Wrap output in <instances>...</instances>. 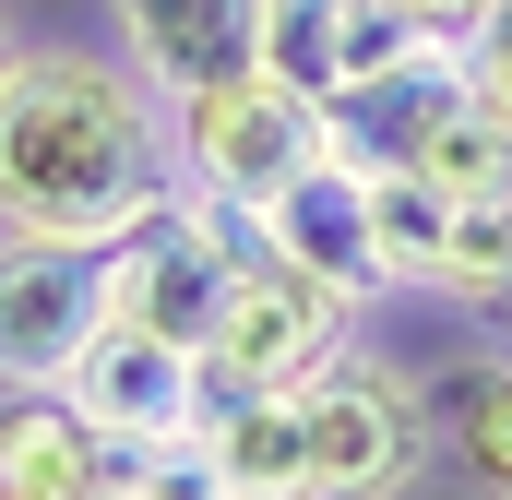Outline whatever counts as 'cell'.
Returning a JSON list of instances; mask_svg holds the SVG:
<instances>
[{"label": "cell", "mask_w": 512, "mask_h": 500, "mask_svg": "<svg viewBox=\"0 0 512 500\" xmlns=\"http://www.w3.org/2000/svg\"><path fill=\"white\" fill-rule=\"evenodd\" d=\"M179 203L167 96L108 48H12L0 72V227L60 250H120Z\"/></svg>", "instance_id": "6da1fadb"}, {"label": "cell", "mask_w": 512, "mask_h": 500, "mask_svg": "<svg viewBox=\"0 0 512 500\" xmlns=\"http://www.w3.org/2000/svg\"><path fill=\"white\" fill-rule=\"evenodd\" d=\"M167 143H179V191L191 203H227V215H262L322 143L334 120L310 108V96H286L274 72H215V84H191V96H167Z\"/></svg>", "instance_id": "7a4b0ae2"}, {"label": "cell", "mask_w": 512, "mask_h": 500, "mask_svg": "<svg viewBox=\"0 0 512 500\" xmlns=\"http://www.w3.org/2000/svg\"><path fill=\"white\" fill-rule=\"evenodd\" d=\"M298 441H310V500H405L429 477V393L382 358H322L298 381Z\"/></svg>", "instance_id": "3957f363"}, {"label": "cell", "mask_w": 512, "mask_h": 500, "mask_svg": "<svg viewBox=\"0 0 512 500\" xmlns=\"http://www.w3.org/2000/svg\"><path fill=\"white\" fill-rule=\"evenodd\" d=\"M346 322H358L346 286H322V274H298V262H274V250L251 239L239 274H227V322H215L203 358H227V370L262 381V393H298L322 358H346Z\"/></svg>", "instance_id": "277c9868"}, {"label": "cell", "mask_w": 512, "mask_h": 500, "mask_svg": "<svg viewBox=\"0 0 512 500\" xmlns=\"http://www.w3.org/2000/svg\"><path fill=\"white\" fill-rule=\"evenodd\" d=\"M108 322V250L12 239L0 227V381H60Z\"/></svg>", "instance_id": "5b68a950"}, {"label": "cell", "mask_w": 512, "mask_h": 500, "mask_svg": "<svg viewBox=\"0 0 512 500\" xmlns=\"http://www.w3.org/2000/svg\"><path fill=\"white\" fill-rule=\"evenodd\" d=\"M191 370H203V346H167V334H143V322H96V346L60 370V393L120 441V453H155V441H191Z\"/></svg>", "instance_id": "8992f818"}, {"label": "cell", "mask_w": 512, "mask_h": 500, "mask_svg": "<svg viewBox=\"0 0 512 500\" xmlns=\"http://www.w3.org/2000/svg\"><path fill=\"white\" fill-rule=\"evenodd\" d=\"M251 239L274 262H298V274H322V286H346V298H382V250H370V179H358V155L346 143H322L274 203L251 215Z\"/></svg>", "instance_id": "52a82bcc"}, {"label": "cell", "mask_w": 512, "mask_h": 500, "mask_svg": "<svg viewBox=\"0 0 512 500\" xmlns=\"http://www.w3.org/2000/svg\"><path fill=\"white\" fill-rule=\"evenodd\" d=\"M131 453L60 393V381H0V489L24 500H108Z\"/></svg>", "instance_id": "ba28073f"}, {"label": "cell", "mask_w": 512, "mask_h": 500, "mask_svg": "<svg viewBox=\"0 0 512 500\" xmlns=\"http://www.w3.org/2000/svg\"><path fill=\"white\" fill-rule=\"evenodd\" d=\"M108 24H120V60L155 96H191V84H215V72L251 60L262 0H108Z\"/></svg>", "instance_id": "9c48e42d"}, {"label": "cell", "mask_w": 512, "mask_h": 500, "mask_svg": "<svg viewBox=\"0 0 512 500\" xmlns=\"http://www.w3.org/2000/svg\"><path fill=\"white\" fill-rule=\"evenodd\" d=\"M251 72H274L286 96H310V108L334 120L346 84H358V0H262Z\"/></svg>", "instance_id": "30bf717a"}, {"label": "cell", "mask_w": 512, "mask_h": 500, "mask_svg": "<svg viewBox=\"0 0 512 500\" xmlns=\"http://www.w3.org/2000/svg\"><path fill=\"white\" fill-rule=\"evenodd\" d=\"M358 179H370V250H382V286H429L441 250H453V191H441L429 167H405V155H358Z\"/></svg>", "instance_id": "8fae6325"}, {"label": "cell", "mask_w": 512, "mask_h": 500, "mask_svg": "<svg viewBox=\"0 0 512 500\" xmlns=\"http://www.w3.org/2000/svg\"><path fill=\"white\" fill-rule=\"evenodd\" d=\"M203 465H215V500H310V441H298V393H251L215 441H203Z\"/></svg>", "instance_id": "7c38bea8"}, {"label": "cell", "mask_w": 512, "mask_h": 500, "mask_svg": "<svg viewBox=\"0 0 512 500\" xmlns=\"http://www.w3.org/2000/svg\"><path fill=\"white\" fill-rule=\"evenodd\" d=\"M429 298H465V310H512V191H477V203H453V250H441Z\"/></svg>", "instance_id": "4fadbf2b"}, {"label": "cell", "mask_w": 512, "mask_h": 500, "mask_svg": "<svg viewBox=\"0 0 512 500\" xmlns=\"http://www.w3.org/2000/svg\"><path fill=\"white\" fill-rule=\"evenodd\" d=\"M405 167H429V179H441L453 203H477V191H512V131L489 120L477 96H453L441 120L417 131V155H405Z\"/></svg>", "instance_id": "5bb4252c"}, {"label": "cell", "mask_w": 512, "mask_h": 500, "mask_svg": "<svg viewBox=\"0 0 512 500\" xmlns=\"http://www.w3.org/2000/svg\"><path fill=\"white\" fill-rule=\"evenodd\" d=\"M453 453L489 500H512V370H453Z\"/></svg>", "instance_id": "9a60e30c"}, {"label": "cell", "mask_w": 512, "mask_h": 500, "mask_svg": "<svg viewBox=\"0 0 512 500\" xmlns=\"http://www.w3.org/2000/svg\"><path fill=\"white\" fill-rule=\"evenodd\" d=\"M453 48H465V96H477V108L512 131V0H489V12H477Z\"/></svg>", "instance_id": "2e32d148"}, {"label": "cell", "mask_w": 512, "mask_h": 500, "mask_svg": "<svg viewBox=\"0 0 512 500\" xmlns=\"http://www.w3.org/2000/svg\"><path fill=\"white\" fill-rule=\"evenodd\" d=\"M393 12H405V24H417V36H465V24H477V12H489V0H393Z\"/></svg>", "instance_id": "e0dca14e"}, {"label": "cell", "mask_w": 512, "mask_h": 500, "mask_svg": "<svg viewBox=\"0 0 512 500\" xmlns=\"http://www.w3.org/2000/svg\"><path fill=\"white\" fill-rule=\"evenodd\" d=\"M0 72H12V24H0Z\"/></svg>", "instance_id": "ac0fdd59"}, {"label": "cell", "mask_w": 512, "mask_h": 500, "mask_svg": "<svg viewBox=\"0 0 512 500\" xmlns=\"http://www.w3.org/2000/svg\"><path fill=\"white\" fill-rule=\"evenodd\" d=\"M108 500H143V489H108Z\"/></svg>", "instance_id": "d6986e66"}, {"label": "cell", "mask_w": 512, "mask_h": 500, "mask_svg": "<svg viewBox=\"0 0 512 500\" xmlns=\"http://www.w3.org/2000/svg\"><path fill=\"white\" fill-rule=\"evenodd\" d=\"M0 500H24V489H0Z\"/></svg>", "instance_id": "ffe728a7"}]
</instances>
